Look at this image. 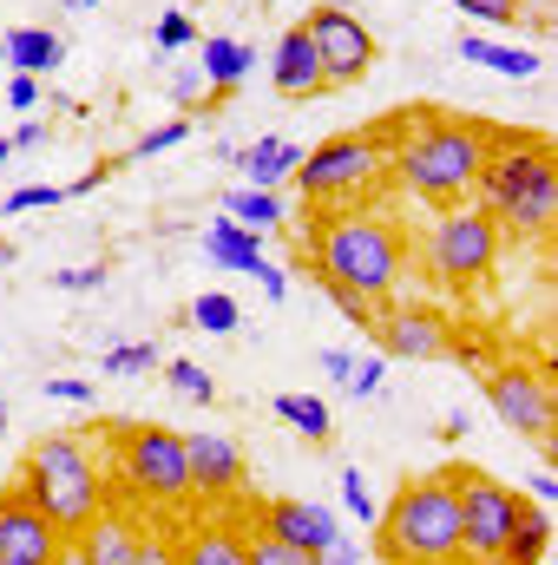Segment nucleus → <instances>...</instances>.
I'll list each match as a JSON object with an SVG mask.
<instances>
[{"mask_svg":"<svg viewBox=\"0 0 558 565\" xmlns=\"http://www.w3.org/2000/svg\"><path fill=\"white\" fill-rule=\"evenodd\" d=\"M270 79H277L282 99H315V93H329L322 53H315V40H309V26H302V20H296V26H282L277 53H270Z\"/></svg>","mask_w":558,"mask_h":565,"instance_id":"obj_16","label":"nucleus"},{"mask_svg":"<svg viewBox=\"0 0 558 565\" xmlns=\"http://www.w3.org/2000/svg\"><path fill=\"white\" fill-rule=\"evenodd\" d=\"M217 217H230V224H244V231H277L282 217H289V204H282V191L230 184V191H224V211H217Z\"/></svg>","mask_w":558,"mask_h":565,"instance_id":"obj_24","label":"nucleus"},{"mask_svg":"<svg viewBox=\"0 0 558 565\" xmlns=\"http://www.w3.org/2000/svg\"><path fill=\"white\" fill-rule=\"evenodd\" d=\"M526 500H533V507H546V513H552V500H558V473H552V467H539V473H533V480H526Z\"/></svg>","mask_w":558,"mask_h":565,"instance_id":"obj_44","label":"nucleus"},{"mask_svg":"<svg viewBox=\"0 0 558 565\" xmlns=\"http://www.w3.org/2000/svg\"><path fill=\"white\" fill-rule=\"evenodd\" d=\"M302 26H309V40H315V53H322V73H329V86H362V79L375 73L382 46H375L368 20H362L348 0H322V7H315Z\"/></svg>","mask_w":558,"mask_h":565,"instance_id":"obj_11","label":"nucleus"},{"mask_svg":"<svg viewBox=\"0 0 558 565\" xmlns=\"http://www.w3.org/2000/svg\"><path fill=\"white\" fill-rule=\"evenodd\" d=\"M7 158H13V151H7V139H0V164H7Z\"/></svg>","mask_w":558,"mask_h":565,"instance_id":"obj_51","label":"nucleus"},{"mask_svg":"<svg viewBox=\"0 0 558 565\" xmlns=\"http://www.w3.org/2000/svg\"><path fill=\"white\" fill-rule=\"evenodd\" d=\"M191 119L178 113V119H164V126H151L144 139H132V151H126V164H139V158H158V151H178V145H191Z\"/></svg>","mask_w":558,"mask_h":565,"instance_id":"obj_30","label":"nucleus"},{"mask_svg":"<svg viewBox=\"0 0 558 565\" xmlns=\"http://www.w3.org/2000/svg\"><path fill=\"white\" fill-rule=\"evenodd\" d=\"M106 282H112V264H66V270H53V289H66V296H93Z\"/></svg>","mask_w":558,"mask_h":565,"instance_id":"obj_36","label":"nucleus"},{"mask_svg":"<svg viewBox=\"0 0 558 565\" xmlns=\"http://www.w3.org/2000/svg\"><path fill=\"white\" fill-rule=\"evenodd\" d=\"M296 164H302V145L282 139V132H264L257 145H237V158H230V171L244 184H257V191H282L296 178Z\"/></svg>","mask_w":558,"mask_h":565,"instance_id":"obj_17","label":"nucleus"},{"mask_svg":"<svg viewBox=\"0 0 558 565\" xmlns=\"http://www.w3.org/2000/svg\"><path fill=\"white\" fill-rule=\"evenodd\" d=\"M342 507H348V520H362V526L382 520V500L368 493V473H362V467H342Z\"/></svg>","mask_w":558,"mask_h":565,"instance_id":"obj_32","label":"nucleus"},{"mask_svg":"<svg viewBox=\"0 0 558 565\" xmlns=\"http://www.w3.org/2000/svg\"><path fill=\"white\" fill-rule=\"evenodd\" d=\"M257 533H270L282 546H296V553H322V546H335L342 540V526H335V513L329 507H315V500H296V493H277V500H264L257 507Z\"/></svg>","mask_w":558,"mask_h":565,"instance_id":"obj_15","label":"nucleus"},{"mask_svg":"<svg viewBox=\"0 0 558 565\" xmlns=\"http://www.w3.org/2000/svg\"><path fill=\"white\" fill-rule=\"evenodd\" d=\"M53 565H86V553H79V540H66V546H60V559Z\"/></svg>","mask_w":558,"mask_h":565,"instance_id":"obj_49","label":"nucleus"},{"mask_svg":"<svg viewBox=\"0 0 558 565\" xmlns=\"http://www.w3.org/2000/svg\"><path fill=\"white\" fill-rule=\"evenodd\" d=\"M453 7H460L466 20H486V26H513L526 0H453Z\"/></svg>","mask_w":558,"mask_h":565,"instance_id":"obj_41","label":"nucleus"},{"mask_svg":"<svg viewBox=\"0 0 558 565\" xmlns=\"http://www.w3.org/2000/svg\"><path fill=\"white\" fill-rule=\"evenodd\" d=\"M546 553H552V513L526 507L519 526H513V540H506V553H500V565H546Z\"/></svg>","mask_w":558,"mask_h":565,"instance_id":"obj_25","label":"nucleus"},{"mask_svg":"<svg viewBox=\"0 0 558 565\" xmlns=\"http://www.w3.org/2000/svg\"><path fill=\"white\" fill-rule=\"evenodd\" d=\"M264 237L270 231H244V224H230V217H217V224H204V257L217 264V270H230V277H257L264 264H270V250H264Z\"/></svg>","mask_w":558,"mask_h":565,"instance_id":"obj_18","label":"nucleus"},{"mask_svg":"<svg viewBox=\"0 0 558 565\" xmlns=\"http://www.w3.org/2000/svg\"><path fill=\"white\" fill-rule=\"evenodd\" d=\"M60 7H73V13H79V0H60Z\"/></svg>","mask_w":558,"mask_h":565,"instance_id":"obj_53","label":"nucleus"},{"mask_svg":"<svg viewBox=\"0 0 558 565\" xmlns=\"http://www.w3.org/2000/svg\"><path fill=\"white\" fill-rule=\"evenodd\" d=\"M60 204V184H13L0 191V217H20V211H53Z\"/></svg>","mask_w":558,"mask_h":565,"instance_id":"obj_34","label":"nucleus"},{"mask_svg":"<svg viewBox=\"0 0 558 565\" xmlns=\"http://www.w3.org/2000/svg\"><path fill=\"white\" fill-rule=\"evenodd\" d=\"M473 204H480L500 231H513V237H526V244L552 237V224H558V158H552V145L546 139H493L480 178H473Z\"/></svg>","mask_w":558,"mask_h":565,"instance_id":"obj_3","label":"nucleus"},{"mask_svg":"<svg viewBox=\"0 0 558 565\" xmlns=\"http://www.w3.org/2000/svg\"><path fill=\"white\" fill-rule=\"evenodd\" d=\"M13 487H20L66 540H79V533L112 507V480H106V467L93 460V447H86L79 434H40V440L26 447Z\"/></svg>","mask_w":558,"mask_h":565,"instance_id":"obj_4","label":"nucleus"},{"mask_svg":"<svg viewBox=\"0 0 558 565\" xmlns=\"http://www.w3.org/2000/svg\"><path fill=\"white\" fill-rule=\"evenodd\" d=\"M86 7H99V0H79V13H86Z\"/></svg>","mask_w":558,"mask_h":565,"instance_id":"obj_54","label":"nucleus"},{"mask_svg":"<svg viewBox=\"0 0 558 565\" xmlns=\"http://www.w3.org/2000/svg\"><path fill=\"white\" fill-rule=\"evenodd\" d=\"M197 40H204V26H197L184 7H164V13L151 20V46H158V53H184V46H197Z\"/></svg>","mask_w":558,"mask_h":565,"instance_id":"obj_28","label":"nucleus"},{"mask_svg":"<svg viewBox=\"0 0 558 565\" xmlns=\"http://www.w3.org/2000/svg\"><path fill=\"white\" fill-rule=\"evenodd\" d=\"M0 440H7V408H0Z\"/></svg>","mask_w":558,"mask_h":565,"instance_id":"obj_52","label":"nucleus"},{"mask_svg":"<svg viewBox=\"0 0 558 565\" xmlns=\"http://www.w3.org/2000/svg\"><path fill=\"white\" fill-rule=\"evenodd\" d=\"M375 526L388 565H460V467L408 480Z\"/></svg>","mask_w":558,"mask_h":565,"instance_id":"obj_5","label":"nucleus"},{"mask_svg":"<svg viewBox=\"0 0 558 565\" xmlns=\"http://www.w3.org/2000/svg\"><path fill=\"white\" fill-rule=\"evenodd\" d=\"M322 375H329L335 388H348V375H355V349H322Z\"/></svg>","mask_w":558,"mask_h":565,"instance_id":"obj_43","label":"nucleus"},{"mask_svg":"<svg viewBox=\"0 0 558 565\" xmlns=\"http://www.w3.org/2000/svg\"><path fill=\"white\" fill-rule=\"evenodd\" d=\"M322 296H329V309H335V316H348L355 329H375V302H368V296H355L348 282H329V277H322Z\"/></svg>","mask_w":558,"mask_h":565,"instance_id":"obj_35","label":"nucleus"},{"mask_svg":"<svg viewBox=\"0 0 558 565\" xmlns=\"http://www.w3.org/2000/svg\"><path fill=\"white\" fill-rule=\"evenodd\" d=\"M388 145H395V126L375 119V126H362V132H342V139L302 151V164H296L289 184H296L309 204H322V211L368 204V198L388 184Z\"/></svg>","mask_w":558,"mask_h":565,"instance_id":"obj_6","label":"nucleus"},{"mask_svg":"<svg viewBox=\"0 0 558 565\" xmlns=\"http://www.w3.org/2000/svg\"><path fill=\"white\" fill-rule=\"evenodd\" d=\"M460 60H466V66H486V73H500V79H533V73H539V53H533V46H506V40H493V33H466V40H460Z\"/></svg>","mask_w":558,"mask_h":565,"instance_id":"obj_23","label":"nucleus"},{"mask_svg":"<svg viewBox=\"0 0 558 565\" xmlns=\"http://www.w3.org/2000/svg\"><path fill=\"white\" fill-rule=\"evenodd\" d=\"M158 369V342H112L106 349V375H151Z\"/></svg>","mask_w":558,"mask_h":565,"instance_id":"obj_33","label":"nucleus"},{"mask_svg":"<svg viewBox=\"0 0 558 565\" xmlns=\"http://www.w3.org/2000/svg\"><path fill=\"white\" fill-rule=\"evenodd\" d=\"M0 40H7V73L46 79V73L66 66V40H60L53 26H13V33H0Z\"/></svg>","mask_w":558,"mask_h":565,"instance_id":"obj_22","label":"nucleus"},{"mask_svg":"<svg viewBox=\"0 0 558 565\" xmlns=\"http://www.w3.org/2000/svg\"><path fill=\"white\" fill-rule=\"evenodd\" d=\"M500 224L466 198V204H447V211H433V224L420 231V264L433 270L440 282H453V289H466V282L493 277V264H500Z\"/></svg>","mask_w":558,"mask_h":565,"instance_id":"obj_7","label":"nucleus"},{"mask_svg":"<svg viewBox=\"0 0 558 565\" xmlns=\"http://www.w3.org/2000/svg\"><path fill=\"white\" fill-rule=\"evenodd\" d=\"M395 145H388V178L420 198L427 211H447V204H466L473 198V178L493 151V126L480 119H447V113H395Z\"/></svg>","mask_w":558,"mask_h":565,"instance_id":"obj_1","label":"nucleus"},{"mask_svg":"<svg viewBox=\"0 0 558 565\" xmlns=\"http://www.w3.org/2000/svg\"><path fill=\"white\" fill-rule=\"evenodd\" d=\"M40 395H46V402H66V408H93V395H99V388H93L86 375H53Z\"/></svg>","mask_w":558,"mask_h":565,"instance_id":"obj_40","label":"nucleus"},{"mask_svg":"<svg viewBox=\"0 0 558 565\" xmlns=\"http://www.w3.org/2000/svg\"><path fill=\"white\" fill-rule=\"evenodd\" d=\"M0 408H7V388H0Z\"/></svg>","mask_w":558,"mask_h":565,"instance_id":"obj_55","label":"nucleus"},{"mask_svg":"<svg viewBox=\"0 0 558 565\" xmlns=\"http://www.w3.org/2000/svg\"><path fill=\"white\" fill-rule=\"evenodd\" d=\"M309 250H315V277L348 282V289L368 296L375 309H382L388 296H401V282H408V231H401L395 211L342 204V211L315 217Z\"/></svg>","mask_w":558,"mask_h":565,"instance_id":"obj_2","label":"nucleus"},{"mask_svg":"<svg viewBox=\"0 0 558 565\" xmlns=\"http://www.w3.org/2000/svg\"><path fill=\"white\" fill-rule=\"evenodd\" d=\"M191 329H204V335H237V329H244V302H237L230 289H204V296L191 302Z\"/></svg>","mask_w":558,"mask_h":565,"instance_id":"obj_27","label":"nucleus"},{"mask_svg":"<svg viewBox=\"0 0 558 565\" xmlns=\"http://www.w3.org/2000/svg\"><path fill=\"white\" fill-rule=\"evenodd\" d=\"M184 460H191V500H204V507H230L250 487L244 440H230V434H184Z\"/></svg>","mask_w":558,"mask_h":565,"instance_id":"obj_13","label":"nucleus"},{"mask_svg":"<svg viewBox=\"0 0 558 565\" xmlns=\"http://www.w3.org/2000/svg\"><path fill=\"white\" fill-rule=\"evenodd\" d=\"M0 73H7V40H0Z\"/></svg>","mask_w":558,"mask_h":565,"instance_id":"obj_50","label":"nucleus"},{"mask_svg":"<svg viewBox=\"0 0 558 565\" xmlns=\"http://www.w3.org/2000/svg\"><path fill=\"white\" fill-rule=\"evenodd\" d=\"M40 145H46V126H26V119H20V126L7 132V151H40Z\"/></svg>","mask_w":558,"mask_h":565,"instance_id":"obj_46","label":"nucleus"},{"mask_svg":"<svg viewBox=\"0 0 558 565\" xmlns=\"http://www.w3.org/2000/svg\"><path fill=\"white\" fill-rule=\"evenodd\" d=\"M486 402H493V415L513 427V434H526V440H539L546 447V467H552L558 454V395H552V362L546 369H533V362H500V369H486Z\"/></svg>","mask_w":558,"mask_h":565,"instance_id":"obj_10","label":"nucleus"},{"mask_svg":"<svg viewBox=\"0 0 558 565\" xmlns=\"http://www.w3.org/2000/svg\"><path fill=\"white\" fill-rule=\"evenodd\" d=\"M106 178H112V171H106V164H93L86 178H73V184H60V198H86V191H99Z\"/></svg>","mask_w":558,"mask_h":565,"instance_id":"obj_47","label":"nucleus"},{"mask_svg":"<svg viewBox=\"0 0 558 565\" xmlns=\"http://www.w3.org/2000/svg\"><path fill=\"white\" fill-rule=\"evenodd\" d=\"M171 99H178V113H184V119H191V113H211V106H217V93H211L204 66H178V73H171Z\"/></svg>","mask_w":558,"mask_h":565,"instance_id":"obj_31","label":"nucleus"},{"mask_svg":"<svg viewBox=\"0 0 558 565\" xmlns=\"http://www.w3.org/2000/svg\"><path fill=\"white\" fill-rule=\"evenodd\" d=\"M257 282H264V296H270V302H282V296H289V277H282L277 264H264V270H257Z\"/></svg>","mask_w":558,"mask_h":565,"instance_id":"obj_48","label":"nucleus"},{"mask_svg":"<svg viewBox=\"0 0 558 565\" xmlns=\"http://www.w3.org/2000/svg\"><path fill=\"white\" fill-rule=\"evenodd\" d=\"M46 99V79H33V73H7V106L13 113H33Z\"/></svg>","mask_w":558,"mask_h":565,"instance_id":"obj_42","label":"nucleus"},{"mask_svg":"<svg viewBox=\"0 0 558 565\" xmlns=\"http://www.w3.org/2000/svg\"><path fill=\"white\" fill-rule=\"evenodd\" d=\"M250 565H315L309 553H296V546H282V540H270V533H257L250 526Z\"/></svg>","mask_w":558,"mask_h":565,"instance_id":"obj_37","label":"nucleus"},{"mask_svg":"<svg viewBox=\"0 0 558 565\" xmlns=\"http://www.w3.org/2000/svg\"><path fill=\"white\" fill-rule=\"evenodd\" d=\"M60 546H66V533L20 487H7L0 493V565H53Z\"/></svg>","mask_w":558,"mask_h":565,"instance_id":"obj_14","label":"nucleus"},{"mask_svg":"<svg viewBox=\"0 0 558 565\" xmlns=\"http://www.w3.org/2000/svg\"><path fill=\"white\" fill-rule=\"evenodd\" d=\"M197 66H204V79H211V93L230 99V93L257 73V46H250V40H230V33H204V40H197Z\"/></svg>","mask_w":558,"mask_h":565,"instance_id":"obj_20","label":"nucleus"},{"mask_svg":"<svg viewBox=\"0 0 558 565\" xmlns=\"http://www.w3.org/2000/svg\"><path fill=\"white\" fill-rule=\"evenodd\" d=\"M526 507L533 500L519 487H506L480 467H460V565H500Z\"/></svg>","mask_w":558,"mask_h":565,"instance_id":"obj_9","label":"nucleus"},{"mask_svg":"<svg viewBox=\"0 0 558 565\" xmlns=\"http://www.w3.org/2000/svg\"><path fill=\"white\" fill-rule=\"evenodd\" d=\"M382 382H388V355H368V362H355L348 395H355V402H375V395H382Z\"/></svg>","mask_w":558,"mask_h":565,"instance_id":"obj_39","label":"nucleus"},{"mask_svg":"<svg viewBox=\"0 0 558 565\" xmlns=\"http://www.w3.org/2000/svg\"><path fill=\"white\" fill-rule=\"evenodd\" d=\"M178 546H184V533H144V540H139V559H132V565H184V553H178Z\"/></svg>","mask_w":558,"mask_h":565,"instance_id":"obj_38","label":"nucleus"},{"mask_svg":"<svg viewBox=\"0 0 558 565\" xmlns=\"http://www.w3.org/2000/svg\"><path fill=\"white\" fill-rule=\"evenodd\" d=\"M164 382H171V395L178 402H197V408H211L217 402V382H211V369H197V362H164Z\"/></svg>","mask_w":558,"mask_h":565,"instance_id":"obj_29","label":"nucleus"},{"mask_svg":"<svg viewBox=\"0 0 558 565\" xmlns=\"http://www.w3.org/2000/svg\"><path fill=\"white\" fill-rule=\"evenodd\" d=\"M184 565H250V533L230 526V520H204L184 533Z\"/></svg>","mask_w":558,"mask_h":565,"instance_id":"obj_21","label":"nucleus"},{"mask_svg":"<svg viewBox=\"0 0 558 565\" xmlns=\"http://www.w3.org/2000/svg\"><path fill=\"white\" fill-rule=\"evenodd\" d=\"M119 473L126 487L139 493L144 507L171 513L191 500V460H184V434L178 427H158V422H132L119 427Z\"/></svg>","mask_w":558,"mask_h":565,"instance_id":"obj_8","label":"nucleus"},{"mask_svg":"<svg viewBox=\"0 0 558 565\" xmlns=\"http://www.w3.org/2000/svg\"><path fill=\"white\" fill-rule=\"evenodd\" d=\"M315 565H362V546H355V540L342 533L335 546H322V553H315Z\"/></svg>","mask_w":558,"mask_h":565,"instance_id":"obj_45","label":"nucleus"},{"mask_svg":"<svg viewBox=\"0 0 558 565\" xmlns=\"http://www.w3.org/2000/svg\"><path fill=\"white\" fill-rule=\"evenodd\" d=\"M270 415H277L282 427H296L302 440H329V434H335V415H329L315 395H289V388H282L277 402H270Z\"/></svg>","mask_w":558,"mask_h":565,"instance_id":"obj_26","label":"nucleus"},{"mask_svg":"<svg viewBox=\"0 0 558 565\" xmlns=\"http://www.w3.org/2000/svg\"><path fill=\"white\" fill-rule=\"evenodd\" d=\"M368 335H375L382 355H395V362H447L453 342H460V322H453L447 309H433V302H401V296H388V302L375 309V329H368Z\"/></svg>","mask_w":558,"mask_h":565,"instance_id":"obj_12","label":"nucleus"},{"mask_svg":"<svg viewBox=\"0 0 558 565\" xmlns=\"http://www.w3.org/2000/svg\"><path fill=\"white\" fill-rule=\"evenodd\" d=\"M264 7H282V0H264Z\"/></svg>","mask_w":558,"mask_h":565,"instance_id":"obj_57","label":"nucleus"},{"mask_svg":"<svg viewBox=\"0 0 558 565\" xmlns=\"http://www.w3.org/2000/svg\"><path fill=\"white\" fill-rule=\"evenodd\" d=\"M171 7H191V0H171Z\"/></svg>","mask_w":558,"mask_h":565,"instance_id":"obj_56","label":"nucleus"},{"mask_svg":"<svg viewBox=\"0 0 558 565\" xmlns=\"http://www.w3.org/2000/svg\"><path fill=\"white\" fill-rule=\"evenodd\" d=\"M139 540L144 526L126 513V507H106L86 533H79V553H86V565H132L139 559Z\"/></svg>","mask_w":558,"mask_h":565,"instance_id":"obj_19","label":"nucleus"}]
</instances>
